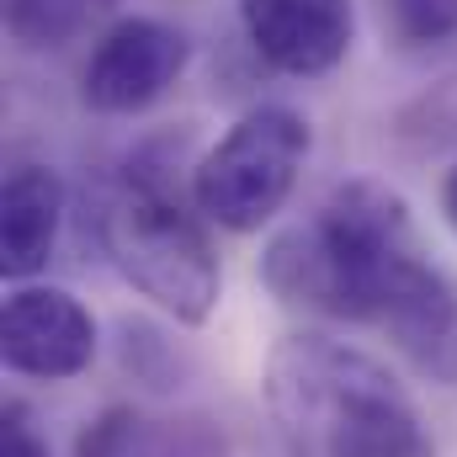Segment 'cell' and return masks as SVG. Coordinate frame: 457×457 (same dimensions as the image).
Here are the masks:
<instances>
[{
	"label": "cell",
	"instance_id": "cell-8",
	"mask_svg": "<svg viewBox=\"0 0 457 457\" xmlns=\"http://www.w3.org/2000/svg\"><path fill=\"white\" fill-rule=\"evenodd\" d=\"M64 228V181L48 165H16L0 187V271L27 282L48 266Z\"/></svg>",
	"mask_w": 457,
	"mask_h": 457
},
{
	"label": "cell",
	"instance_id": "cell-4",
	"mask_svg": "<svg viewBox=\"0 0 457 457\" xmlns=\"http://www.w3.org/2000/svg\"><path fill=\"white\" fill-rule=\"evenodd\" d=\"M309 144L314 133L293 107H250L192 170L197 213L228 234L266 228L293 197Z\"/></svg>",
	"mask_w": 457,
	"mask_h": 457
},
{
	"label": "cell",
	"instance_id": "cell-12",
	"mask_svg": "<svg viewBox=\"0 0 457 457\" xmlns=\"http://www.w3.org/2000/svg\"><path fill=\"white\" fill-rule=\"evenodd\" d=\"M0 457H48L43 431L32 426V415L21 404H5V420H0Z\"/></svg>",
	"mask_w": 457,
	"mask_h": 457
},
{
	"label": "cell",
	"instance_id": "cell-3",
	"mask_svg": "<svg viewBox=\"0 0 457 457\" xmlns=\"http://www.w3.org/2000/svg\"><path fill=\"white\" fill-rule=\"evenodd\" d=\"M102 245L133 293H144L176 325H208L224 293L219 255L197 219L154 181L128 176L102 208Z\"/></svg>",
	"mask_w": 457,
	"mask_h": 457
},
{
	"label": "cell",
	"instance_id": "cell-13",
	"mask_svg": "<svg viewBox=\"0 0 457 457\" xmlns=\"http://www.w3.org/2000/svg\"><path fill=\"white\" fill-rule=\"evenodd\" d=\"M442 213H447V224L457 228V165L447 170V181H442Z\"/></svg>",
	"mask_w": 457,
	"mask_h": 457
},
{
	"label": "cell",
	"instance_id": "cell-5",
	"mask_svg": "<svg viewBox=\"0 0 457 457\" xmlns=\"http://www.w3.org/2000/svg\"><path fill=\"white\" fill-rule=\"evenodd\" d=\"M187 59H192V43L170 21L122 16L96 37L91 59L80 70V102L102 117H133L154 107L181 80Z\"/></svg>",
	"mask_w": 457,
	"mask_h": 457
},
{
	"label": "cell",
	"instance_id": "cell-7",
	"mask_svg": "<svg viewBox=\"0 0 457 457\" xmlns=\"http://www.w3.org/2000/svg\"><path fill=\"white\" fill-rule=\"evenodd\" d=\"M239 21L255 59L293 80L330 75L356 37L351 0H239Z\"/></svg>",
	"mask_w": 457,
	"mask_h": 457
},
{
	"label": "cell",
	"instance_id": "cell-1",
	"mask_svg": "<svg viewBox=\"0 0 457 457\" xmlns=\"http://www.w3.org/2000/svg\"><path fill=\"white\" fill-rule=\"evenodd\" d=\"M261 277L293 309L383 330L420 378L457 388V287L420 250L410 203L394 187L372 176L336 187L266 245Z\"/></svg>",
	"mask_w": 457,
	"mask_h": 457
},
{
	"label": "cell",
	"instance_id": "cell-10",
	"mask_svg": "<svg viewBox=\"0 0 457 457\" xmlns=\"http://www.w3.org/2000/svg\"><path fill=\"white\" fill-rule=\"evenodd\" d=\"M112 0H5V32L21 48H64Z\"/></svg>",
	"mask_w": 457,
	"mask_h": 457
},
{
	"label": "cell",
	"instance_id": "cell-11",
	"mask_svg": "<svg viewBox=\"0 0 457 457\" xmlns=\"http://www.w3.org/2000/svg\"><path fill=\"white\" fill-rule=\"evenodd\" d=\"M394 32L410 48L453 43L457 37V0H394Z\"/></svg>",
	"mask_w": 457,
	"mask_h": 457
},
{
	"label": "cell",
	"instance_id": "cell-2",
	"mask_svg": "<svg viewBox=\"0 0 457 457\" xmlns=\"http://www.w3.org/2000/svg\"><path fill=\"white\" fill-rule=\"evenodd\" d=\"M266 410L287 457H436L404 383L378 356L314 330L266 356Z\"/></svg>",
	"mask_w": 457,
	"mask_h": 457
},
{
	"label": "cell",
	"instance_id": "cell-9",
	"mask_svg": "<svg viewBox=\"0 0 457 457\" xmlns=\"http://www.w3.org/2000/svg\"><path fill=\"white\" fill-rule=\"evenodd\" d=\"M75 457H219V447L208 431H192V426L160 431L133 404H112L80 431Z\"/></svg>",
	"mask_w": 457,
	"mask_h": 457
},
{
	"label": "cell",
	"instance_id": "cell-6",
	"mask_svg": "<svg viewBox=\"0 0 457 457\" xmlns=\"http://www.w3.org/2000/svg\"><path fill=\"white\" fill-rule=\"evenodd\" d=\"M0 361L37 383H70L96 361V320L91 309L43 282H21L0 314Z\"/></svg>",
	"mask_w": 457,
	"mask_h": 457
}]
</instances>
